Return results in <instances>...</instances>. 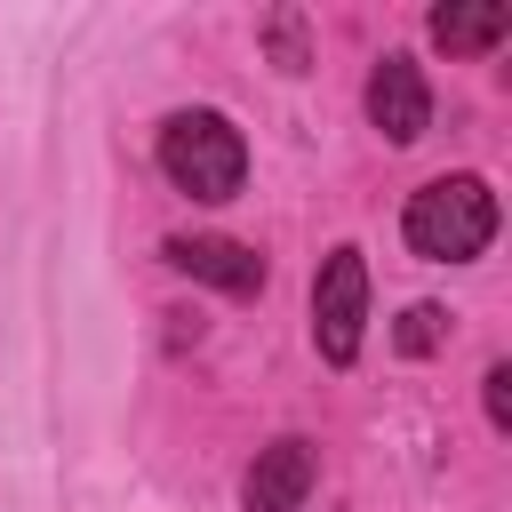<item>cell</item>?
I'll return each mask as SVG.
<instances>
[{
    "mask_svg": "<svg viewBox=\"0 0 512 512\" xmlns=\"http://www.w3.org/2000/svg\"><path fill=\"white\" fill-rule=\"evenodd\" d=\"M312 480H320V456H312V440L280 432V440H272V448H256V464L240 472V504H248V512H304Z\"/></svg>",
    "mask_w": 512,
    "mask_h": 512,
    "instance_id": "obj_4",
    "label": "cell"
},
{
    "mask_svg": "<svg viewBox=\"0 0 512 512\" xmlns=\"http://www.w3.org/2000/svg\"><path fill=\"white\" fill-rule=\"evenodd\" d=\"M504 32H512L504 8H432V40L456 48V56H480V48H496Z\"/></svg>",
    "mask_w": 512,
    "mask_h": 512,
    "instance_id": "obj_7",
    "label": "cell"
},
{
    "mask_svg": "<svg viewBox=\"0 0 512 512\" xmlns=\"http://www.w3.org/2000/svg\"><path fill=\"white\" fill-rule=\"evenodd\" d=\"M400 240H408V256H424V264H472V256L496 240V192H488V176L456 168V176L416 184L408 208H400Z\"/></svg>",
    "mask_w": 512,
    "mask_h": 512,
    "instance_id": "obj_1",
    "label": "cell"
},
{
    "mask_svg": "<svg viewBox=\"0 0 512 512\" xmlns=\"http://www.w3.org/2000/svg\"><path fill=\"white\" fill-rule=\"evenodd\" d=\"M368 120H376L384 144H416L432 128V88H424V72L408 56H384L368 72Z\"/></svg>",
    "mask_w": 512,
    "mask_h": 512,
    "instance_id": "obj_6",
    "label": "cell"
},
{
    "mask_svg": "<svg viewBox=\"0 0 512 512\" xmlns=\"http://www.w3.org/2000/svg\"><path fill=\"white\" fill-rule=\"evenodd\" d=\"M440 336H448V312H440V304H408V312H400V328H392V344H400V352H432Z\"/></svg>",
    "mask_w": 512,
    "mask_h": 512,
    "instance_id": "obj_8",
    "label": "cell"
},
{
    "mask_svg": "<svg viewBox=\"0 0 512 512\" xmlns=\"http://www.w3.org/2000/svg\"><path fill=\"white\" fill-rule=\"evenodd\" d=\"M480 400H488V424H496V432H512V368H504V360H488Z\"/></svg>",
    "mask_w": 512,
    "mask_h": 512,
    "instance_id": "obj_9",
    "label": "cell"
},
{
    "mask_svg": "<svg viewBox=\"0 0 512 512\" xmlns=\"http://www.w3.org/2000/svg\"><path fill=\"white\" fill-rule=\"evenodd\" d=\"M152 160H160V176H168L184 200H232V192L248 184V136H240L224 112H208V104L168 112L160 136H152Z\"/></svg>",
    "mask_w": 512,
    "mask_h": 512,
    "instance_id": "obj_2",
    "label": "cell"
},
{
    "mask_svg": "<svg viewBox=\"0 0 512 512\" xmlns=\"http://www.w3.org/2000/svg\"><path fill=\"white\" fill-rule=\"evenodd\" d=\"M368 336V256L360 248H328L312 272V352L328 368H352Z\"/></svg>",
    "mask_w": 512,
    "mask_h": 512,
    "instance_id": "obj_3",
    "label": "cell"
},
{
    "mask_svg": "<svg viewBox=\"0 0 512 512\" xmlns=\"http://www.w3.org/2000/svg\"><path fill=\"white\" fill-rule=\"evenodd\" d=\"M272 56H280V72H304V24L296 16H272Z\"/></svg>",
    "mask_w": 512,
    "mask_h": 512,
    "instance_id": "obj_10",
    "label": "cell"
},
{
    "mask_svg": "<svg viewBox=\"0 0 512 512\" xmlns=\"http://www.w3.org/2000/svg\"><path fill=\"white\" fill-rule=\"evenodd\" d=\"M160 256H168L184 280H208V288H224V296H256V288H264V256H256L248 240H224V232H176V240H160Z\"/></svg>",
    "mask_w": 512,
    "mask_h": 512,
    "instance_id": "obj_5",
    "label": "cell"
}]
</instances>
